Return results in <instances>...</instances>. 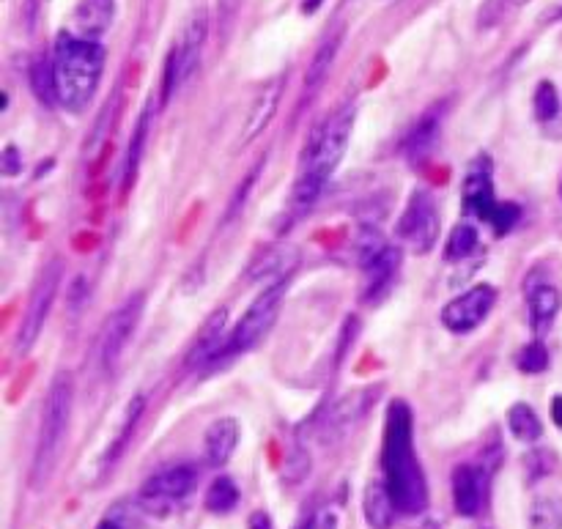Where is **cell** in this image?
<instances>
[{"label": "cell", "instance_id": "11", "mask_svg": "<svg viewBox=\"0 0 562 529\" xmlns=\"http://www.w3.org/2000/svg\"><path fill=\"white\" fill-rule=\"evenodd\" d=\"M494 302H497V291L486 283L480 286H472L469 291H464L461 297L450 299L445 307H442V324H445L450 332H458V335H467L472 329H478L483 321L488 318V313L494 310Z\"/></svg>", "mask_w": 562, "mask_h": 529}, {"label": "cell", "instance_id": "17", "mask_svg": "<svg viewBox=\"0 0 562 529\" xmlns=\"http://www.w3.org/2000/svg\"><path fill=\"white\" fill-rule=\"evenodd\" d=\"M143 412H146V395L138 392V395H132V398H129L127 409H124V417L118 420L116 434H113L110 445H107V450L102 453V469H110V466L116 464L118 458L124 455V450H127V445H129V439L135 436V428H138Z\"/></svg>", "mask_w": 562, "mask_h": 529}, {"label": "cell", "instance_id": "3", "mask_svg": "<svg viewBox=\"0 0 562 529\" xmlns=\"http://www.w3.org/2000/svg\"><path fill=\"white\" fill-rule=\"evenodd\" d=\"M105 58V47L99 42L80 39L72 31L58 33L53 50L58 105L66 107L69 113H83L99 91Z\"/></svg>", "mask_w": 562, "mask_h": 529}, {"label": "cell", "instance_id": "32", "mask_svg": "<svg viewBox=\"0 0 562 529\" xmlns=\"http://www.w3.org/2000/svg\"><path fill=\"white\" fill-rule=\"evenodd\" d=\"M532 107H535V118L538 121H552L560 113V96H557L554 83H549V80L538 83L535 96H532Z\"/></svg>", "mask_w": 562, "mask_h": 529}, {"label": "cell", "instance_id": "8", "mask_svg": "<svg viewBox=\"0 0 562 529\" xmlns=\"http://www.w3.org/2000/svg\"><path fill=\"white\" fill-rule=\"evenodd\" d=\"M61 280H64V264H61V258H53L50 264L44 266V272L39 275L31 291V302H28L20 332H17V349L20 351L31 349L33 343L39 340V335H42L44 324L50 318V310H53L55 294L61 288Z\"/></svg>", "mask_w": 562, "mask_h": 529}, {"label": "cell", "instance_id": "25", "mask_svg": "<svg viewBox=\"0 0 562 529\" xmlns=\"http://www.w3.org/2000/svg\"><path fill=\"white\" fill-rule=\"evenodd\" d=\"M149 124H151V105L140 113L138 124H135V132H132V140H129L127 159H124V190H129V184H132L135 176H138L140 157H143L146 138H149Z\"/></svg>", "mask_w": 562, "mask_h": 529}, {"label": "cell", "instance_id": "41", "mask_svg": "<svg viewBox=\"0 0 562 529\" xmlns=\"http://www.w3.org/2000/svg\"><path fill=\"white\" fill-rule=\"evenodd\" d=\"M299 529H316V527H313V521H310V524H305V527H299Z\"/></svg>", "mask_w": 562, "mask_h": 529}, {"label": "cell", "instance_id": "18", "mask_svg": "<svg viewBox=\"0 0 562 529\" xmlns=\"http://www.w3.org/2000/svg\"><path fill=\"white\" fill-rule=\"evenodd\" d=\"M239 420L234 417H220L206 428V461L212 466H225L231 461L236 445H239Z\"/></svg>", "mask_w": 562, "mask_h": 529}, {"label": "cell", "instance_id": "6", "mask_svg": "<svg viewBox=\"0 0 562 529\" xmlns=\"http://www.w3.org/2000/svg\"><path fill=\"white\" fill-rule=\"evenodd\" d=\"M288 291V277H280L272 286H266L255 302L247 307V313L242 316V321L236 324L231 338H228V351L239 354V351H250L253 346H258V340L264 338L266 332L275 324L277 313L283 307Z\"/></svg>", "mask_w": 562, "mask_h": 529}, {"label": "cell", "instance_id": "44", "mask_svg": "<svg viewBox=\"0 0 562 529\" xmlns=\"http://www.w3.org/2000/svg\"><path fill=\"white\" fill-rule=\"evenodd\" d=\"M560 192H562V190H560Z\"/></svg>", "mask_w": 562, "mask_h": 529}, {"label": "cell", "instance_id": "30", "mask_svg": "<svg viewBox=\"0 0 562 529\" xmlns=\"http://www.w3.org/2000/svg\"><path fill=\"white\" fill-rule=\"evenodd\" d=\"M288 255H294L291 247H277V250H269L266 258L261 261H255L253 269H250V277H288L286 275V264H294V258H288Z\"/></svg>", "mask_w": 562, "mask_h": 529}, {"label": "cell", "instance_id": "9", "mask_svg": "<svg viewBox=\"0 0 562 529\" xmlns=\"http://www.w3.org/2000/svg\"><path fill=\"white\" fill-rule=\"evenodd\" d=\"M143 307H146V294L135 291L132 297H127L116 307L113 316L107 318L102 340H99V357H102V368L107 373H113L118 368V362L124 357L129 340H132L140 318H143Z\"/></svg>", "mask_w": 562, "mask_h": 529}, {"label": "cell", "instance_id": "7", "mask_svg": "<svg viewBox=\"0 0 562 529\" xmlns=\"http://www.w3.org/2000/svg\"><path fill=\"white\" fill-rule=\"evenodd\" d=\"M395 236L401 239L414 253H431L439 242V209H436L434 195L428 190H414L406 209L398 217Z\"/></svg>", "mask_w": 562, "mask_h": 529}, {"label": "cell", "instance_id": "19", "mask_svg": "<svg viewBox=\"0 0 562 529\" xmlns=\"http://www.w3.org/2000/svg\"><path fill=\"white\" fill-rule=\"evenodd\" d=\"M398 266H401V253L395 247H387L373 264L365 266V299L368 302H379L393 288Z\"/></svg>", "mask_w": 562, "mask_h": 529}, {"label": "cell", "instance_id": "43", "mask_svg": "<svg viewBox=\"0 0 562 529\" xmlns=\"http://www.w3.org/2000/svg\"><path fill=\"white\" fill-rule=\"evenodd\" d=\"M560 17H562V9H560Z\"/></svg>", "mask_w": 562, "mask_h": 529}, {"label": "cell", "instance_id": "31", "mask_svg": "<svg viewBox=\"0 0 562 529\" xmlns=\"http://www.w3.org/2000/svg\"><path fill=\"white\" fill-rule=\"evenodd\" d=\"M390 244L384 242L382 233L379 231H371V228H362L360 236L354 239V253H357V261H360V266L365 269L368 264H373L379 255L387 250Z\"/></svg>", "mask_w": 562, "mask_h": 529}, {"label": "cell", "instance_id": "39", "mask_svg": "<svg viewBox=\"0 0 562 529\" xmlns=\"http://www.w3.org/2000/svg\"><path fill=\"white\" fill-rule=\"evenodd\" d=\"M552 420L562 431V395H554L552 398Z\"/></svg>", "mask_w": 562, "mask_h": 529}, {"label": "cell", "instance_id": "42", "mask_svg": "<svg viewBox=\"0 0 562 529\" xmlns=\"http://www.w3.org/2000/svg\"><path fill=\"white\" fill-rule=\"evenodd\" d=\"M516 3H524V0H516Z\"/></svg>", "mask_w": 562, "mask_h": 529}, {"label": "cell", "instance_id": "2", "mask_svg": "<svg viewBox=\"0 0 562 529\" xmlns=\"http://www.w3.org/2000/svg\"><path fill=\"white\" fill-rule=\"evenodd\" d=\"M357 110L354 105L340 107L338 113L327 118L310 138L308 149L302 154V165H299L297 184H294V195H291V206L294 212H305L310 209L321 190L327 187L332 173L340 165V159L346 157L349 149L351 127H354Z\"/></svg>", "mask_w": 562, "mask_h": 529}, {"label": "cell", "instance_id": "38", "mask_svg": "<svg viewBox=\"0 0 562 529\" xmlns=\"http://www.w3.org/2000/svg\"><path fill=\"white\" fill-rule=\"evenodd\" d=\"M247 529H275V527H272V519L266 516L264 510H255V513H250V519H247Z\"/></svg>", "mask_w": 562, "mask_h": 529}, {"label": "cell", "instance_id": "13", "mask_svg": "<svg viewBox=\"0 0 562 529\" xmlns=\"http://www.w3.org/2000/svg\"><path fill=\"white\" fill-rule=\"evenodd\" d=\"M486 505V469L461 464L453 469V508L458 516L472 519Z\"/></svg>", "mask_w": 562, "mask_h": 529}, {"label": "cell", "instance_id": "40", "mask_svg": "<svg viewBox=\"0 0 562 529\" xmlns=\"http://www.w3.org/2000/svg\"><path fill=\"white\" fill-rule=\"evenodd\" d=\"M321 6V0H305V3H302V11H305V14H313V11L319 9Z\"/></svg>", "mask_w": 562, "mask_h": 529}, {"label": "cell", "instance_id": "4", "mask_svg": "<svg viewBox=\"0 0 562 529\" xmlns=\"http://www.w3.org/2000/svg\"><path fill=\"white\" fill-rule=\"evenodd\" d=\"M72 403H75V379H72V373H55V379L50 381V390L44 395L39 439H36V450H33V488H44L53 477L58 458H61L66 431H69V420H72Z\"/></svg>", "mask_w": 562, "mask_h": 529}, {"label": "cell", "instance_id": "24", "mask_svg": "<svg viewBox=\"0 0 562 529\" xmlns=\"http://www.w3.org/2000/svg\"><path fill=\"white\" fill-rule=\"evenodd\" d=\"M508 428L510 434L516 436L519 442H538L543 434V423L541 417L535 414V409L532 406H527V403H513L508 412Z\"/></svg>", "mask_w": 562, "mask_h": 529}, {"label": "cell", "instance_id": "23", "mask_svg": "<svg viewBox=\"0 0 562 529\" xmlns=\"http://www.w3.org/2000/svg\"><path fill=\"white\" fill-rule=\"evenodd\" d=\"M340 44H343V28H338L332 36H327L321 42V47L316 50V55H313V61L308 66V75H305V91H316L324 83V77L329 75V69H332L335 58H338Z\"/></svg>", "mask_w": 562, "mask_h": 529}, {"label": "cell", "instance_id": "34", "mask_svg": "<svg viewBox=\"0 0 562 529\" xmlns=\"http://www.w3.org/2000/svg\"><path fill=\"white\" fill-rule=\"evenodd\" d=\"M266 165V157H261L258 162H255L253 168H250V173L244 176V181L239 184V190H236V195H234V201L228 203V212H225V220H234L236 214L242 212V206H244V201H247V195H250V190H253V184H255V179H258V173H261V168Z\"/></svg>", "mask_w": 562, "mask_h": 529}, {"label": "cell", "instance_id": "35", "mask_svg": "<svg viewBox=\"0 0 562 529\" xmlns=\"http://www.w3.org/2000/svg\"><path fill=\"white\" fill-rule=\"evenodd\" d=\"M519 217H521V209L516 203H499L497 214H494V220H491V228H494L499 236H505L513 225L519 223Z\"/></svg>", "mask_w": 562, "mask_h": 529}, {"label": "cell", "instance_id": "29", "mask_svg": "<svg viewBox=\"0 0 562 529\" xmlns=\"http://www.w3.org/2000/svg\"><path fill=\"white\" fill-rule=\"evenodd\" d=\"M31 88L36 99L42 105L53 107L58 102V91H55V72H53V61L47 58H36L31 66Z\"/></svg>", "mask_w": 562, "mask_h": 529}, {"label": "cell", "instance_id": "36", "mask_svg": "<svg viewBox=\"0 0 562 529\" xmlns=\"http://www.w3.org/2000/svg\"><path fill=\"white\" fill-rule=\"evenodd\" d=\"M0 168H3V173L6 176H17L22 170V154H20V149L17 146H6L3 149V157H0Z\"/></svg>", "mask_w": 562, "mask_h": 529}, {"label": "cell", "instance_id": "37", "mask_svg": "<svg viewBox=\"0 0 562 529\" xmlns=\"http://www.w3.org/2000/svg\"><path fill=\"white\" fill-rule=\"evenodd\" d=\"M129 516L124 513V505H116V508L107 513L105 519L96 524V529H132L129 527Z\"/></svg>", "mask_w": 562, "mask_h": 529}, {"label": "cell", "instance_id": "5", "mask_svg": "<svg viewBox=\"0 0 562 529\" xmlns=\"http://www.w3.org/2000/svg\"><path fill=\"white\" fill-rule=\"evenodd\" d=\"M206 33H209V17L206 9H198L184 25L181 39L173 44L165 61V75H162V105H168L170 96L179 91L181 85L190 80V75L201 64L203 44H206Z\"/></svg>", "mask_w": 562, "mask_h": 529}, {"label": "cell", "instance_id": "16", "mask_svg": "<svg viewBox=\"0 0 562 529\" xmlns=\"http://www.w3.org/2000/svg\"><path fill=\"white\" fill-rule=\"evenodd\" d=\"M560 307H562V294L557 286H552V283H535V280L527 286L530 324L538 335H543L546 329L552 327L554 318L560 313Z\"/></svg>", "mask_w": 562, "mask_h": 529}, {"label": "cell", "instance_id": "10", "mask_svg": "<svg viewBox=\"0 0 562 529\" xmlns=\"http://www.w3.org/2000/svg\"><path fill=\"white\" fill-rule=\"evenodd\" d=\"M198 480L195 466L176 464L162 469L157 475H151L143 488H140V505L149 508L151 513H168L173 505H179L181 499L190 494Z\"/></svg>", "mask_w": 562, "mask_h": 529}, {"label": "cell", "instance_id": "20", "mask_svg": "<svg viewBox=\"0 0 562 529\" xmlns=\"http://www.w3.org/2000/svg\"><path fill=\"white\" fill-rule=\"evenodd\" d=\"M362 513H365V521L371 529H393L398 508H395V499L384 480L368 483L365 497H362Z\"/></svg>", "mask_w": 562, "mask_h": 529}, {"label": "cell", "instance_id": "12", "mask_svg": "<svg viewBox=\"0 0 562 529\" xmlns=\"http://www.w3.org/2000/svg\"><path fill=\"white\" fill-rule=\"evenodd\" d=\"M461 201H464V212L491 225L499 203L494 198V173H491V157L488 154L472 159L467 176H464V187H461Z\"/></svg>", "mask_w": 562, "mask_h": 529}, {"label": "cell", "instance_id": "22", "mask_svg": "<svg viewBox=\"0 0 562 529\" xmlns=\"http://www.w3.org/2000/svg\"><path fill=\"white\" fill-rule=\"evenodd\" d=\"M439 129H442V113L439 110H431V113H425L414 129L409 132V140H406V157L412 159V162H423L431 151L436 149V140H439Z\"/></svg>", "mask_w": 562, "mask_h": 529}, {"label": "cell", "instance_id": "28", "mask_svg": "<svg viewBox=\"0 0 562 529\" xmlns=\"http://www.w3.org/2000/svg\"><path fill=\"white\" fill-rule=\"evenodd\" d=\"M478 244V228L469 223H458L445 244V258L447 261H464V258H469V255L478 250Z\"/></svg>", "mask_w": 562, "mask_h": 529}, {"label": "cell", "instance_id": "21", "mask_svg": "<svg viewBox=\"0 0 562 529\" xmlns=\"http://www.w3.org/2000/svg\"><path fill=\"white\" fill-rule=\"evenodd\" d=\"M280 91H283V83H280V80H272V83H266L264 88H261V94L255 96L250 118H247V124H244L242 143H253V140L272 124L277 105H280Z\"/></svg>", "mask_w": 562, "mask_h": 529}, {"label": "cell", "instance_id": "14", "mask_svg": "<svg viewBox=\"0 0 562 529\" xmlns=\"http://www.w3.org/2000/svg\"><path fill=\"white\" fill-rule=\"evenodd\" d=\"M116 20V0H80L72 11V33L99 42Z\"/></svg>", "mask_w": 562, "mask_h": 529}, {"label": "cell", "instance_id": "1", "mask_svg": "<svg viewBox=\"0 0 562 529\" xmlns=\"http://www.w3.org/2000/svg\"><path fill=\"white\" fill-rule=\"evenodd\" d=\"M384 483L403 516H417L428 508V483L414 453V417L409 403L393 401L384 417L382 442Z\"/></svg>", "mask_w": 562, "mask_h": 529}, {"label": "cell", "instance_id": "33", "mask_svg": "<svg viewBox=\"0 0 562 529\" xmlns=\"http://www.w3.org/2000/svg\"><path fill=\"white\" fill-rule=\"evenodd\" d=\"M516 365H519V371L524 373H543L549 368V351H546L543 343H530V346H524V349L519 351Z\"/></svg>", "mask_w": 562, "mask_h": 529}, {"label": "cell", "instance_id": "15", "mask_svg": "<svg viewBox=\"0 0 562 529\" xmlns=\"http://www.w3.org/2000/svg\"><path fill=\"white\" fill-rule=\"evenodd\" d=\"M225 324H228V310L220 307L214 310L209 321L203 324V329L198 332V340L190 349V357H187V365L195 368V365H206V362H214L223 351H228V340H225Z\"/></svg>", "mask_w": 562, "mask_h": 529}, {"label": "cell", "instance_id": "27", "mask_svg": "<svg viewBox=\"0 0 562 529\" xmlns=\"http://www.w3.org/2000/svg\"><path fill=\"white\" fill-rule=\"evenodd\" d=\"M203 505L206 510H212V513H231V510L239 505V488L231 477L220 475L217 480H212V486L206 491V497H203Z\"/></svg>", "mask_w": 562, "mask_h": 529}, {"label": "cell", "instance_id": "26", "mask_svg": "<svg viewBox=\"0 0 562 529\" xmlns=\"http://www.w3.org/2000/svg\"><path fill=\"white\" fill-rule=\"evenodd\" d=\"M530 529H562V497L541 494L530 505Z\"/></svg>", "mask_w": 562, "mask_h": 529}]
</instances>
